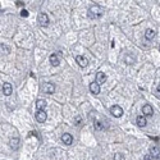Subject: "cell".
<instances>
[{
  "label": "cell",
  "mask_w": 160,
  "mask_h": 160,
  "mask_svg": "<svg viewBox=\"0 0 160 160\" xmlns=\"http://www.w3.org/2000/svg\"><path fill=\"white\" fill-rule=\"evenodd\" d=\"M104 14V9L100 5H92L88 9V18L91 19H97Z\"/></svg>",
  "instance_id": "6da1fadb"
},
{
  "label": "cell",
  "mask_w": 160,
  "mask_h": 160,
  "mask_svg": "<svg viewBox=\"0 0 160 160\" xmlns=\"http://www.w3.org/2000/svg\"><path fill=\"white\" fill-rule=\"evenodd\" d=\"M110 113H111V115H114L115 118H120V117L123 115V109L119 105H113L110 108Z\"/></svg>",
  "instance_id": "7a4b0ae2"
},
{
  "label": "cell",
  "mask_w": 160,
  "mask_h": 160,
  "mask_svg": "<svg viewBox=\"0 0 160 160\" xmlns=\"http://www.w3.org/2000/svg\"><path fill=\"white\" fill-rule=\"evenodd\" d=\"M76 62H77V64L80 65V67L85 68L88 65V59L86 57H82V55H78V57H76Z\"/></svg>",
  "instance_id": "3957f363"
},
{
  "label": "cell",
  "mask_w": 160,
  "mask_h": 160,
  "mask_svg": "<svg viewBox=\"0 0 160 160\" xmlns=\"http://www.w3.org/2000/svg\"><path fill=\"white\" fill-rule=\"evenodd\" d=\"M37 19H39L40 24H41L42 27H46L47 24H49V17H47V14H45V13H40L39 17H37Z\"/></svg>",
  "instance_id": "277c9868"
},
{
  "label": "cell",
  "mask_w": 160,
  "mask_h": 160,
  "mask_svg": "<svg viewBox=\"0 0 160 160\" xmlns=\"http://www.w3.org/2000/svg\"><path fill=\"white\" fill-rule=\"evenodd\" d=\"M42 91H44L45 93L51 95V93L55 92V85H53V83H44V86H42Z\"/></svg>",
  "instance_id": "5b68a950"
},
{
  "label": "cell",
  "mask_w": 160,
  "mask_h": 160,
  "mask_svg": "<svg viewBox=\"0 0 160 160\" xmlns=\"http://www.w3.org/2000/svg\"><path fill=\"white\" fill-rule=\"evenodd\" d=\"M46 118H47V114L45 110H40L36 113V120L40 122V123H44V122L46 120Z\"/></svg>",
  "instance_id": "8992f818"
},
{
  "label": "cell",
  "mask_w": 160,
  "mask_h": 160,
  "mask_svg": "<svg viewBox=\"0 0 160 160\" xmlns=\"http://www.w3.org/2000/svg\"><path fill=\"white\" fill-rule=\"evenodd\" d=\"M90 91L92 95H99L100 93V85L97 82H91L90 83Z\"/></svg>",
  "instance_id": "52a82bcc"
},
{
  "label": "cell",
  "mask_w": 160,
  "mask_h": 160,
  "mask_svg": "<svg viewBox=\"0 0 160 160\" xmlns=\"http://www.w3.org/2000/svg\"><path fill=\"white\" fill-rule=\"evenodd\" d=\"M95 82H97L99 85H103V83L106 82V74L103 72H99L97 74H96V81Z\"/></svg>",
  "instance_id": "ba28073f"
},
{
  "label": "cell",
  "mask_w": 160,
  "mask_h": 160,
  "mask_svg": "<svg viewBox=\"0 0 160 160\" xmlns=\"http://www.w3.org/2000/svg\"><path fill=\"white\" fill-rule=\"evenodd\" d=\"M3 92L5 96H11L12 92H13V88H12L11 83H4L3 85Z\"/></svg>",
  "instance_id": "9c48e42d"
},
{
  "label": "cell",
  "mask_w": 160,
  "mask_h": 160,
  "mask_svg": "<svg viewBox=\"0 0 160 160\" xmlns=\"http://www.w3.org/2000/svg\"><path fill=\"white\" fill-rule=\"evenodd\" d=\"M142 113H144V115H146V117H151L152 114H154V109L151 108V105H144Z\"/></svg>",
  "instance_id": "30bf717a"
},
{
  "label": "cell",
  "mask_w": 160,
  "mask_h": 160,
  "mask_svg": "<svg viewBox=\"0 0 160 160\" xmlns=\"http://www.w3.org/2000/svg\"><path fill=\"white\" fill-rule=\"evenodd\" d=\"M150 155H151L152 159H154V157H159L160 156V149L157 146L150 147Z\"/></svg>",
  "instance_id": "8fae6325"
},
{
  "label": "cell",
  "mask_w": 160,
  "mask_h": 160,
  "mask_svg": "<svg viewBox=\"0 0 160 160\" xmlns=\"http://www.w3.org/2000/svg\"><path fill=\"white\" fill-rule=\"evenodd\" d=\"M62 141L64 142L65 145H72V142H73V137H72V134H69V133H64L62 136Z\"/></svg>",
  "instance_id": "7c38bea8"
},
{
  "label": "cell",
  "mask_w": 160,
  "mask_h": 160,
  "mask_svg": "<svg viewBox=\"0 0 160 160\" xmlns=\"http://www.w3.org/2000/svg\"><path fill=\"white\" fill-rule=\"evenodd\" d=\"M45 108H46V101H45L44 99H40V100L36 101V109H37V111L44 110Z\"/></svg>",
  "instance_id": "4fadbf2b"
},
{
  "label": "cell",
  "mask_w": 160,
  "mask_h": 160,
  "mask_svg": "<svg viewBox=\"0 0 160 160\" xmlns=\"http://www.w3.org/2000/svg\"><path fill=\"white\" fill-rule=\"evenodd\" d=\"M136 123L138 127H145L147 124V122H146V118H145L144 115H138L136 118Z\"/></svg>",
  "instance_id": "5bb4252c"
},
{
  "label": "cell",
  "mask_w": 160,
  "mask_h": 160,
  "mask_svg": "<svg viewBox=\"0 0 160 160\" xmlns=\"http://www.w3.org/2000/svg\"><path fill=\"white\" fill-rule=\"evenodd\" d=\"M9 145H11V147H12L13 150H18L19 138H17V137H13V138H11V141H9Z\"/></svg>",
  "instance_id": "9a60e30c"
},
{
  "label": "cell",
  "mask_w": 160,
  "mask_h": 160,
  "mask_svg": "<svg viewBox=\"0 0 160 160\" xmlns=\"http://www.w3.org/2000/svg\"><path fill=\"white\" fill-rule=\"evenodd\" d=\"M50 63H51V65H53V67H58V65L60 64L59 57H58L57 54H53L51 57H50Z\"/></svg>",
  "instance_id": "2e32d148"
},
{
  "label": "cell",
  "mask_w": 160,
  "mask_h": 160,
  "mask_svg": "<svg viewBox=\"0 0 160 160\" xmlns=\"http://www.w3.org/2000/svg\"><path fill=\"white\" fill-rule=\"evenodd\" d=\"M145 37H146L147 40H152L155 37V31L151 28H147L146 31H145Z\"/></svg>",
  "instance_id": "e0dca14e"
},
{
  "label": "cell",
  "mask_w": 160,
  "mask_h": 160,
  "mask_svg": "<svg viewBox=\"0 0 160 160\" xmlns=\"http://www.w3.org/2000/svg\"><path fill=\"white\" fill-rule=\"evenodd\" d=\"M93 126H95V129H97V131H101V129L104 128L103 123H101V122H99V120H95V122H93Z\"/></svg>",
  "instance_id": "ac0fdd59"
},
{
  "label": "cell",
  "mask_w": 160,
  "mask_h": 160,
  "mask_svg": "<svg viewBox=\"0 0 160 160\" xmlns=\"http://www.w3.org/2000/svg\"><path fill=\"white\" fill-rule=\"evenodd\" d=\"M113 159L114 160H124V156H123V154H120V152H115Z\"/></svg>",
  "instance_id": "d6986e66"
},
{
  "label": "cell",
  "mask_w": 160,
  "mask_h": 160,
  "mask_svg": "<svg viewBox=\"0 0 160 160\" xmlns=\"http://www.w3.org/2000/svg\"><path fill=\"white\" fill-rule=\"evenodd\" d=\"M0 50H1V51H4V53H5V54H8V53L11 51V49H9L8 46H5V45H4V44H1V45H0Z\"/></svg>",
  "instance_id": "ffe728a7"
},
{
  "label": "cell",
  "mask_w": 160,
  "mask_h": 160,
  "mask_svg": "<svg viewBox=\"0 0 160 160\" xmlns=\"http://www.w3.org/2000/svg\"><path fill=\"white\" fill-rule=\"evenodd\" d=\"M74 124L76 126H82V118H81V117H76L74 118Z\"/></svg>",
  "instance_id": "44dd1931"
},
{
  "label": "cell",
  "mask_w": 160,
  "mask_h": 160,
  "mask_svg": "<svg viewBox=\"0 0 160 160\" xmlns=\"http://www.w3.org/2000/svg\"><path fill=\"white\" fill-rule=\"evenodd\" d=\"M21 16L22 17H28V12H27L26 9H23V11L21 12Z\"/></svg>",
  "instance_id": "7402d4cb"
},
{
  "label": "cell",
  "mask_w": 160,
  "mask_h": 160,
  "mask_svg": "<svg viewBox=\"0 0 160 160\" xmlns=\"http://www.w3.org/2000/svg\"><path fill=\"white\" fill-rule=\"evenodd\" d=\"M155 93H156V96L160 99V85L156 87V91H155Z\"/></svg>",
  "instance_id": "603a6c76"
},
{
  "label": "cell",
  "mask_w": 160,
  "mask_h": 160,
  "mask_svg": "<svg viewBox=\"0 0 160 160\" xmlns=\"http://www.w3.org/2000/svg\"><path fill=\"white\" fill-rule=\"evenodd\" d=\"M16 5L17 7H24V3L23 1H16Z\"/></svg>",
  "instance_id": "cb8c5ba5"
},
{
  "label": "cell",
  "mask_w": 160,
  "mask_h": 160,
  "mask_svg": "<svg viewBox=\"0 0 160 160\" xmlns=\"http://www.w3.org/2000/svg\"><path fill=\"white\" fill-rule=\"evenodd\" d=\"M144 160H152V157H151V155H146V156L144 157Z\"/></svg>",
  "instance_id": "d4e9b609"
}]
</instances>
